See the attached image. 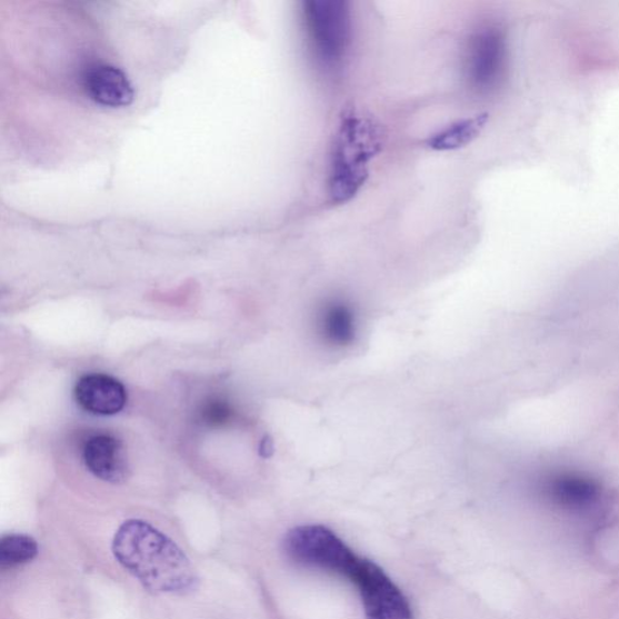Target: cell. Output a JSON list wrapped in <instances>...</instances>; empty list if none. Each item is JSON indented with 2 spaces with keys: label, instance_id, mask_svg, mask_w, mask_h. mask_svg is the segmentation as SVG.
<instances>
[{
  "label": "cell",
  "instance_id": "11",
  "mask_svg": "<svg viewBox=\"0 0 619 619\" xmlns=\"http://www.w3.org/2000/svg\"><path fill=\"white\" fill-rule=\"evenodd\" d=\"M39 552L37 541L29 535L10 533L0 539V568L11 569L32 561Z\"/></svg>",
  "mask_w": 619,
  "mask_h": 619
},
{
  "label": "cell",
  "instance_id": "7",
  "mask_svg": "<svg viewBox=\"0 0 619 619\" xmlns=\"http://www.w3.org/2000/svg\"><path fill=\"white\" fill-rule=\"evenodd\" d=\"M77 405L92 416L112 417L126 408L128 391L116 378L107 375L81 377L74 388Z\"/></svg>",
  "mask_w": 619,
  "mask_h": 619
},
{
  "label": "cell",
  "instance_id": "9",
  "mask_svg": "<svg viewBox=\"0 0 619 619\" xmlns=\"http://www.w3.org/2000/svg\"><path fill=\"white\" fill-rule=\"evenodd\" d=\"M489 122L488 113H478L449 123L425 141V147L437 153H449L472 144Z\"/></svg>",
  "mask_w": 619,
  "mask_h": 619
},
{
  "label": "cell",
  "instance_id": "3",
  "mask_svg": "<svg viewBox=\"0 0 619 619\" xmlns=\"http://www.w3.org/2000/svg\"><path fill=\"white\" fill-rule=\"evenodd\" d=\"M302 18L316 61L337 72L352 44V13L343 0H311L302 4Z\"/></svg>",
  "mask_w": 619,
  "mask_h": 619
},
{
  "label": "cell",
  "instance_id": "4",
  "mask_svg": "<svg viewBox=\"0 0 619 619\" xmlns=\"http://www.w3.org/2000/svg\"><path fill=\"white\" fill-rule=\"evenodd\" d=\"M336 575L359 588L367 619H412L408 599L378 563L357 556L353 550Z\"/></svg>",
  "mask_w": 619,
  "mask_h": 619
},
{
  "label": "cell",
  "instance_id": "6",
  "mask_svg": "<svg viewBox=\"0 0 619 619\" xmlns=\"http://www.w3.org/2000/svg\"><path fill=\"white\" fill-rule=\"evenodd\" d=\"M82 461L88 471L110 485H121L130 476L126 447L110 435H96L82 448Z\"/></svg>",
  "mask_w": 619,
  "mask_h": 619
},
{
  "label": "cell",
  "instance_id": "5",
  "mask_svg": "<svg viewBox=\"0 0 619 619\" xmlns=\"http://www.w3.org/2000/svg\"><path fill=\"white\" fill-rule=\"evenodd\" d=\"M507 36L499 26H485L469 41L465 77L478 94H491L502 86L508 73Z\"/></svg>",
  "mask_w": 619,
  "mask_h": 619
},
{
  "label": "cell",
  "instance_id": "10",
  "mask_svg": "<svg viewBox=\"0 0 619 619\" xmlns=\"http://www.w3.org/2000/svg\"><path fill=\"white\" fill-rule=\"evenodd\" d=\"M319 328L321 337L329 346L346 348L355 340V313L346 302H329L320 313Z\"/></svg>",
  "mask_w": 619,
  "mask_h": 619
},
{
  "label": "cell",
  "instance_id": "1",
  "mask_svg": "<svg viewBox=\"0 0 619 619\" xmlns=\"http://www.w3.org/2000/svg\"><path fill=\"white\" fill-rule=\"evenodd\" d=\"M112 550L120 566L150 593L186 597L199 589V575L184 550L148 521L123 522Z\"/></svg>",
  "mask_w": 619,
  "mask_h": 619
},
{
  "label": "cell",
  "instance_id": "12",
  "mask_svg": "<svg viewBox=\"0 0 619 619\" xmlns=\"http://www.w3.org/2000/svg\"><path fill=\"white\" fill-rule=\"evenodd\" d=\"M200 417L203 423L217 428V426H223L231 419L232 409L226 401L212 400L202 407Z\"/></svg>",
  "mask_w": 619,
  "mask_h": 619
},
{
  "label": "cell",
  "instance_id": "2",
  "mask_svg": "<svg viewBox=\"0 0 619 619\" xmlns=\"http://www.w3.org/2000/svg\"><path fill=\"white\" fill-rule=\"evenodd\" d=\"M382 133L377 123L360 113L341 117L330 151L328 196L335 204L353 200L368 181L370 162L381 151Z\"/></svg>",
  "mask_w": 619,
  "mask_h": 619
},
{
  "label": "cell",
  "instance_id": "8",
  "mask_svg": "<svg viewBox=\"0 0 619 619\" xmlns=\"http://www.w3.org/2000/svg\"><path fill=\"white\" fill-rule=\"evenodd\" d=\"M89 98L102 107L123 108L134 100V89L126 72L109 64L89 68L84 76Z\"/></svg>",
  "mask_w": 619,
  "mask_h": 619
}]
</instances>
